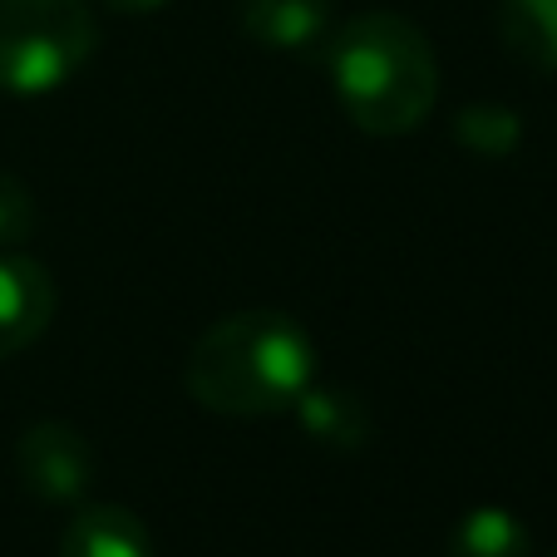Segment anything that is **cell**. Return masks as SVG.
<instances>
[{"mask_svg": "<svg viewBox=\"0 0 557 557\" xmlns=\"http://www.w3.org/2000/svg\"><path fill=\"white\" fill-rule=\"evenodd\" d=\"M183 385L212 414L272 420L315 385V341L282 311L222 315L193 341Z\"/></svg>", "mask_w": 557, "mask_h": 557, "instance_id": "obj_1", "label": "cell"}, {"mask_svg": "<svg viewBox=\"0 0 557 557\" xmlns=\"http://www.w3.org/2000/svg\"><path fill=\"white\" fill-rule=\"evenodd\" d=\"M326 70L346 119L360 134L400 138L430 119L440 99V60L414 21L360 11L326 40Z\"/></svg>", "mask_w": 557, "mask_h": 557, "instance_id": "obj_2", "label": "cell"}, {"mask_svg": "<svg viewBox=\"0 0 557 557\" xmlns=\"http://www.w3.org/2000/svg\"><path fill=\"white\" fill-rule=\"evenodd\" d=\"M99 45L85 0H0V89L21 99L54 95Z\"/></svg>", "mask_w": 557, "mask_h": 557, "instance_id": "obj_3", "label": "cell"}, {"mask_svg": "<svg viewBox=\"0 0 557 557\" xmlns=\"http://www.w3.org/2000/svg\"><path fill=\"white\" fill-rule=\"evenodd\" d=\"M15 473L30 498L40 504H79L95 479V449L74 424L35 420L15 440Z\"/></svg>", "mask_w": 557, "mask_h": 557, "instance_id": "obj_4", "label": "cell"}, {"mask_svg": "<svg viewBox=\"0 0 557 557\" xmlns=\"http://www.w3.org/2000/svg\"><path fill=\"white\" fill-rule=\"evenodd\" d=\"M54 321V276L25 252H0V360L30 350Z\"/></svg>", "mask_w": 557, "mask_h": 557, "instance_id": "obj_5", "label": "cell"}, {"mask_svg": "<svg viewBox=\"0 0 557 557\" xmlns=\"http://www.w3.org/2000/svg\"><path fill=\"white\" fill-rule=\"evenodd\" d=\"M237 21L247 40L272 54H326L331 40V0H237Z\"/></svg>", "mask_w": 557, "mask_h": 557, "instance_id": "obj_6", "label": "cell"}, {"mask_svg": "<svg viewBox=\"0 0 557 557\" xmlns=\"http://www.w3.org/2000/svg\"><path fill=\"white\" fill-rule=\"evenodd\" d=\"M60 557H158L148 523L124 504H85L60 537Z\"/></svg>", "mask_w": 557, "mask_h": 557, "instance_id": "obj_7", "label": "cell"}, {"mask_svg": "<svg viewBox=\"0 0 557 557\" xmlns=\"http://www.w3.org/2000/svg\"><path fill=\"white\" fill-rule=\"evenodd\" d=\"M296 420L311 434L315 444H331V449H360L370 440V414L356 395L331 385H311L296 400Z\"/></svg>", "mask_w": 557, "mask_h": 557, "instance_id": "obj_8", "label": "cell"}, {"mask_svg": "<svg viewBox=\"0 0 557 557\" xmlns=\"http://www.w3.org/2000/svg\"><path fill=\"white\" fill-rule=\"evenodd\" d=\"M498 35L528 70H557V0H498Z\"/></svg>", "mask_w": 557, "mask_h": 557, "instance_id": "obj_9", "label": "cell"}, {"mask_svg": "<svg viewBox=\"0 0 557 557\" xmlns=\"http://www.w3.org/2000/svg\"><path fill=\"white\" fill-rule=\"evenodd\" d=\"M449 557H533V537L508 508H469L449 528Z\"/></svg>", "mask_w": 557, "mask_h": 557, "instance_id": "obj_10", "label": "cell"}, {"mask_svg": "<svg viewBox=\"0 0 557 557\" xmlns=\"http://www.w3.org/2000/svg\"><path fill=\"white\" fill-rule=\"evenodd\" d=\"M35 237V198L15 173L0 169V252H21Z\"/></svg>", "mask_w": 557, "mask_h": 557, "instance_id": "obj_11", "label": "cell"}, {"mask_svg": "<svg viewBox=\"0 0 557 557\" xmlns=\"http://www.w3.org/2000/svg\"><path fill=\"white\" fill-rule=\"evenodd\" d=\"M104 5L119 15H153V11H163V5H173V0H104Z\"/></svg>", "mask_w": 557, "mask_h": 557, "instance_id": "obj_12", "label": "cell"}, {"mask_svg": "<svg viewBox=\"0 0 557 557\" xmlns=\"http://www.w3.org/2000/svg\"><path fill=\"white\" fill-rule=\"evenodd\" d=\"M553 557H557V553H553Z\"/></svg>", "mask_w": 557, "mask_h": 557, "instance_id": "obj_13", "label": "cell"}]
</instances>
